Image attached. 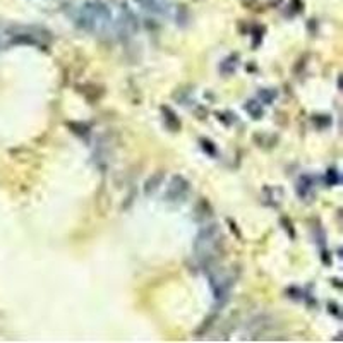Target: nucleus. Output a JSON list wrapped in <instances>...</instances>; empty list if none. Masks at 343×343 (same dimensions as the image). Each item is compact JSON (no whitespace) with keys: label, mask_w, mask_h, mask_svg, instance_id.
<instances>
[{"label":"nucleus","mask_w":343,"mask_h":343,"mask_svg":"<svg viewBox=\"0 0 343 343\" xmlns=\"http://www.w3.org/2000/svg\"><path fill=\"white\" fill-rule=\"evenodd\" d=\"M185 191H187V182H185L182 177H175L172 185H170V189H168V197H175V199H179V197H182V194Z\"/></svg>","instance_id":"1"}]
</instances>
